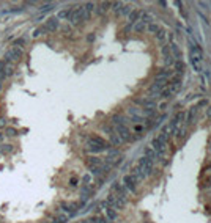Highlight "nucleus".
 I'll return each instance as SVG.
<instances>
[{"label": "nucleus", "mask_w": 211, "mask_h": 223, "mask_svg": "<svg viewBox=\"0 0 211 223\" xmlns=\"http://www.w3.org/2000/svg\"><path fill=\"white\" fill-rule=\"evenodd\" d=\"M2 138H3V135H2V134H0V140H2Z\"/></svg>", "instance_id": "6e6552de"}, {"label": "nucleus", "mask_w": 211, "mask_h": 223, "mask_svg": "<svg viewBox=\"0 0 211 223\" xmlns=\"http://www.w3.org/2000/svg\"><path fill=\"white\" fill-rule=\"evenodd\" d=\"M13 151V146L11 145H3V146H0V152H3V154H8V152Z\"/></svg>", "instance_id": "20e7f679"}, {"label": "nucleus", "mask_w": 211, "mask_h": 223, "mask_svg": "<svg viewBox=\"0 0 211 223\" xmlns=\"http://www.w3.org/2000/svg\"><path fill=\"white\" fill-rule=\"evenodd\" d=\"M57 25H58L57 19H55V17H51V19L46 22V25H43V27H44L46 32H49V30H55V29H57Z\"/></svg>", "instance_id": "7ed1b4c3"}, {"label": "nucleus", "mask_w": 211, "mask_h": 223, "mask_svg": "<svg viewBox=\"0 0 211 223\" xmlns=\"http://www.w3.org/2000/svg\"><path fill=\"white\" fill-rule=\"evenodd\" d=\"M25 43V39H17V41H14V46H17V44H24Z\"/></svg>", "instance_id": "0eeeda50"}, {"label": "nucleus", "mask_w": 211, "mask_h": 223, "mask_svg": "<svg viewBox=\"0 0 211 223\" xmlns=\"http://www.w3.org/2000/svg\"><path fill=\"white\" fill-rule=\"evenodd\" d=\"M88 17V14L85 13V10L83 8H79V10H76L74 13H73V16H71V20L74 24H79V22H82L83 19H87Z\"/></svg>", "instance_id": "f03ea898"}, {"label": "nucleus", "mask_w": 211, "mask_h": 223, "mask_svg": "<svg viewBox=\"0 0 211 223\" xmlns=\"http://www.w3.org/2000/svg\"><path fill=\"white\" fill-rule=\"evenodd\" d=\"M0 99H2V97H0Z\"/></svg>", "instance_id": "9d476101"}, {"label": "nucleus", "mask_w": 211, "mask_h": 223, "mask_svg": "<svg viewBox=\"0 0 211 223\" xmlns=\"http://www.w3.org/2000/svg\"><path fill=\"white\" fill-rule=\"evenodd\" d=\"M24 57V53H22V50H20L19 47H13V49H10L8 52H6V55H5V61L6 63H17V61Z\"/></svg>", "instance_id": "f257e3e1"}, {"label": "nucleus", "mask_w": 211, "mask_h": 223, "mask_svg": "<svg viewBox=\"0 0 211 223\" xmlns=\"http://www.w3.org/2000/svg\"><path fill=\"white\" fill-rule=\"evenodd\" d=\"M6 126V120L5 118H0V127H5Z\"/></svg>", "instance_id": "423d86ee"}, {"label": "nucleus", "mask_w": 211, "mask_h": 223, "mask_svg": "<svg viewBox=\"0 0 211 223\" xmlns=\"http://www.w3.org/2000/svg\"><path fill=\"white\" fill-rule=\"evenodd\" d=\"M6 135H10V137L17 135V130H16V129H13V127H8V129H6Z\"/></svg>", "instance_id": "39448f33"}, {"label": "nucleus", "mask_w": 211, "mask_h": 223, "mask_svg": "<svg viewBox=\"0 0 211 223\" xmlns=\"http://www.w3.org/2000/svg\"><path fill=\"white\" fill-rule=\"evenodd\" d=\"M0 91H2V85H0Z\"/></svg>", "instance_id": "1a4fd4ad"}]
</instances>
